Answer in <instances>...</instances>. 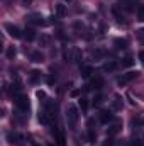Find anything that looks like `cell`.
Wrapping results in <instances>:
<instances>
[{
	"mask_svg": "<svg viewBox=\"0 0 144 146\" xmlns=\"http://www.w3.org/2000/svg\"><path fill=\"white\" fill-rule=\"evenodd\" d=\"M14 102H15V106L22 110V112H27V110H29V99H27V95H24V94H15V95H14Z\"/></svg>",
	"mask_w": 144,
	"mask_h": 146,
	"instance_id": "obj_2",
	"label": "cell"
},
{
	"mask_svg": "<svg viewBox=\"0 0 144 146\" xmlns=\"http://www.w3.org/2000/svg\"><path fill=\"white\" fill-rule=\"evenodd\" d=\"M104 146H114V141H112V138H110V136L104 141Z\"/></svg>",
	"mask_w": 144,
	"mask_h": 146,
	"instance_id": "obj_25",
	"label": "cell"
},
{
	"mask_svg": "<svg viewBox=\"0 0 144 146\" xmlns=\"http://www.w3.org/2000/svg\"><path fill=\"white\" fill-rule=\"evenodd\" d=\"M65 2H70V0H65Z\"/></svg>",
	"mask_w": 144,
	"mask_h": 146,
	"instance_id": "obj_34",
	"label": "cell"
},
{
	"mask_svg": "<svg viewBox=\"0 0 144 146\" xmlns=\"http://www.w3.org/2000/svg\"><path fill=\"white\" fill-rule=\"evenodd\" d=\"M92 87L97 88V90H100V88L104 87V78H102V76H95V78L92 80Z\"/></svg>",
	"mask_w": 144,
	"mask_h": 146,
	"instance_id": "obj_8",
	"label": "cell"
},
{
	"mask_svg": "<svg viewBox=\"0 0 144 146\" xmlns=\"http://www.w3.org/2000/svg\"><path fill=\"white\" fill-rule=\"evenodd\" d=\"M37 97H39V99H44V102L48 100V99H46V94H44L42 90H37Z\"/></svg>",
	"mask_w": 144,
	"mask_h": 146,
	"instance_id": "obj_26",
	"label": "cell"
},
{
	"mask_svg": "<svg viewBox=\"0 0 144 146\" xmlns=\"http://www.w3.org/2000/svg\"><path fill=\"white\" fill-rule=\"evenodd\" d=\"M137 19L144 22V5H139V9H137Z\"/></svg>",
	"mask_w": 144,
	"mask_h": 146,
	"instance_id": "obj_23",
	"label": "cell"
},
{
	"mask_svg": "<svg viewBox=\"0 0 144 146\" xmlns=\"http://www.w3.org/2000/svg\"><path fill=\"white\" fill-rule=\"evenodd\" d=\"M114 44H115V48H119V49L127 48V41H126V39H115V41H114Z\"/></svg>",
	"mask_w": 144,
	"mask_h": 146,
	"instance_id": "obj_14",
	"label": "cell"
},
{
	"mask_svg": "<svg viewBox=\"0 0 144 146\" xmlns=\"http://www.w3.org/2000/svg\"><path fill=\"white\" fill-rule=\"evenodd\" d=\"M139 60H141V63L144 65V51H141V53H139Z\"/></svg>",
	"mask_w": 144,
	"mask_h": 146,
	"instance_id": "obj_29",
	"label": "cell"
},
{
	"mask_svg": "<svg viewBox=\"0 0 144 146\" xmlns=\"http://www.w3.org/2000/svg\"><path fill=\"white\" fill-rule=\"evenodd\" d=\"M141 37H143V39H144V31H141Z\"/></svg>",
	"mask_w": 144,
	"mask_h": 146,
	"instance_id": "obj_32",
	"label": "cell"
},
{
	"mask_svg": "<svg viewBox=\"0 0 144 146\" xmlns=\"http://www.w3.org/2000/svg\"><path fill=\"white\" fill-rule=\"evenodd\" d=\"M34 146H39V145H34Z\"/></svg>",
	"mask_w": 144,
	"mask_h": 146,
	"instance_id": "obj_35",
	"label": "cell"
},
{
	"mask_svg": "<svg viewBox=\"0 0 144 146\" xmlns=\"http://www.w3.org/2000/svg\"><path fill=\"white\" fill-rule=\"evenodd\" d=\"M26 19H27V22H31V24H34V26H44V24H46V21H42V17H41L39 14H31V15H27Z\"/></svg>",
	"mask_w": 144,
	"mask_h": 146,
	"instance_id": "obj_5",
	"label": "cell"
},
{
	"mask_svg": "<svg viewBox=\"0 0 144 146\" xmlns=\"http://www.w3.org/2000/svg\"><path fill=\"white\" fill-rule=\"evenodd\" d=\"M37 41H39V46L46 48V46H49V42H51V37L48 36V34H41V37H39Z\"/></svg>",
	"mask_w": 144,
	"mask_h": 146,
	"instance_id": "obj_10",
	"label": "cell"
},
{
	"mask_svg": "<svg viewBox=\"0 0 144 146\" xmlns=\"http://www.w3.org/2000/svg\"><path fill=\"white\" fill-rule=\"evenodd\" d=\"M31 60H32L34 63H42L44 56L41 54V51H32V53H31Z\"/></svg>",
	"mask_w": 144,
	"mask_h": 146,
	"instance_id": "obj_11",
	"label": "cell"
},
{
	"mask_svg": "<svg viewBox=\"0 0 144 146\" xmlns=\"http://www.w3.org/2000/svg\"><path fill=\"white\" fill-rule=\"evenodd\" d=\"M136 76H137V72H127V73H124L122 76H119V78H117V85H119V87H124V85H127L129 82H132Z\"/></svg>",
	"mask_w": 144,
	"mask_h": 146,
	"instance_id": "obj_4",
	"label": "cell"
},
{
	"mask_svg": "<svg viewBox=\"0 0 144 146\" xmlns=\"http://www.w3.org/2000/svg\"><path fill=\"white\" fill-rule=\"evenodd\" d=\"M120 127H122V126H120L119 122H117V124H114V126H110V127L107 129V136H114V134H117V133L120 131Z\"/></svg>",
	"mask_w": 144,
	"mask_h": 146,
	"instance_id": "obj_12",
	"label": "cell"
},
{
	"mask_svg": "<svg viewBox=\"0 0 144 146\" xmlns=\"http://www.w3.org/2000/svg\"><path fill=\"white\" fill-rule=\"evenodd\" d=\"M24 37H26L27 41H34V39H36V31H34L32 27H26V29H24Z\"/></svg>",
	"mask_w": 144,
	"mask_h": 146,
	"instance_id": "obj_6",
	"label": "cell"
},
{
	"mask_svg": "<svg viewBox=\"0 0 144 146\" xmlns=\"http://www.w3.org/2000/svg\"><path fill=\"white\" fill-rule=\"evenodd\" d=\"M56 145L58 146H66V143H65V134H63V133H58V136H56Z\"/></svg>",
	"mask_w": 144,
	"mask_h": 146,
	"instance_id": "obj_18",
	"label": "cell"
},
{
	"mask_svg": "<svg viewBox=\"0 0 144 146\" xmlns=\"http://www.w3.org/2000/svg\"><path fill=\"white\" fill-rule=\"evenodd\" d=\"M56 14H58L59 17H65V15L68 14L66 5H65V3H56Z\"/></svg>",
	"mask_w": 144,
	"mask_h": 146,
	"instance_id": "obj_7",
	"label": "cell"
},
{
	"mask_svg": "<svg viewBox=\"0 0 144 146\" xmlns=\"http://www.w3.org/2000/svg\"><path fill=\"white\" fill-rule=\"evenodd\" d=\"M49 146H53V145H49Z\"/></svg>",
	"mask_w": 144,
	"mask_h": 146,
	"instance_id": "obj_36",
	"label": "cell"
},
{
	"mask_svg": "<svg viewBox=\"0 0 144 146\" xmlns=\"http://www.w3.org/2000/svg\"><path fill=\"white\" fill-rule=\"evenodd\" d=\"M5 54H7V58H9V60H14V58H15V54H17V51H15V48H14V46H9Z\"/></svg>",
	"mask_w": 144,
	"mask_h": 146,
	"instance_id": "obj_15",
	"label": "cell"
},
{
	"mask_svg": "<svg viewBox=\"0 0 144 146\" xmlns=\"http://www.w3.org/2000/svg\"><path fill=\"white\" fill-rule=\"evenodd\" d=\"M7 139H9V143H17V139H20V136L15 134V133H9L7 134Z\"/></svg>",
	"mask_w": 144,
	"mask_h": 146,
	"instance_id": "obj_19",
	"label": "cell"
},
{
	"mask_svg": "<svg viewBox=\"0 0 144 146\" xmlns=\"http://www.w3.org/2000/svg\"><path fill=\"white\" fill-rule=\"evenodd\" d=\"M131 146H144V143H143V141H139V139H136V141H132V143H131Z\"/></svg>",
	"mask_w": 144,
	"mask_h": 146,
	"instance_id": "obj_28",
	"label": "cell"
},
{
	"mask_svg": "<svg viewBox=\"0 0 144 146\" xmlns=\"http://www.w3.org/2000/svg\"><path fill=\"white\" fill-rule=\"evenodd\" d=\"M80 107H81L83 110H87V107H88V102H87V99H83V97L80 99Z\"/></svg>",
	"mask_w": 144,
	"mask_h": 146,
	"instance_id": "obj_24",
	"label": "cell"
},
{
	"mask_svg": "<svg viewBox=\"0 0 144 146\" xmlns=\"http://www.w3.org/2000/svg\"><path fill=\"white\" fill-rule=\"evenodd\" d=\"M114 109L115 110L122 109V100H120V97H115V100H114Z\"/></svg>",
	"mask_w": 144,
	"mask_h": 146,
	"instance_id": "obj_22",
	"label": "cell"
},
{
	"mask_svg": "<svg viewBox=\"0 0 144 146\" xmlns=\"http://www.w3.org/2000/svg\"><path fill=\"white\" fill-rule=\"evenodd\" d=\"M117 68V65L114 63V61H107L105 65H104V72H114Z\"/></svg>",
	"mask_w": 144,
	"mask_h": 146,
	"instance_id": "obj_17",
	"label": "cell"
},
{
	"mask_svg": "<svg viewBox=\"0 0 144 146\" xmlns=\"http://www.w3.org/2000/svg\"><path fill=\"white\" fill-rule=\"evenodd\" d=\"M114 117H112V114L110 112H107V110H102L100 112V122H104V124H107V122H110Z\"/></svg>",
	"mask_w": 144,
	"mask_h": 146,
	"instance_id": "obj_9",
	"label": "cell"
},
{
	"mask_svg": "<svg viewBox=\"0 0 144 146\" xmlns=\"http://www.w3.org/2000/svg\"><path fill=\"white\" fill-rule=\"evenodd\" d=\"M48 115H49L48 112H42V114H39V122H41V124H44V126H48V124H49V119H48Z\"/></svg>",
	"mask_w": 144,
	"mask_h": 146,
	"instance_id": "obj_16",
	"label": "cell"
},
{
	"mask_svg": "<svg viewBox=\"0 0 144 146\" xmlns=\"http://www.w3.org/2000/svg\"><path fill=\"white\" fill-rule=\"evenodd\" d=\"M80 95V90H73L71 92V97H78Z\"/></svg>",
	"mask_w": 144,
	"mask_h": 146,
	"instance_id": "obj_30",
	"label": "cell"
},
{
	"mask_svg": "<svg viewBox=\"0 0 144 146\" xmlns=\"http://www.w3.org/2000/svg\"><path fill=\"white\" fill-rule=\"evenodd\" d=\"M24 2H27V3H29V2H32V0H24Z\"/></svg>",
	"mask_w": 144,
	"mask_h": 146,
	"instance_id": "obj_33",
	"label": "cell"
},
{
	"mask_svg": "<svg viewBox=\"0 0 144 146\" xmlns=\"http://www.w3.org/2000/svg\"><path fill=\"white\" fill-rule=\"evenodd\" d=\"M134 65V58L132 56H126L124 61H122V66H132Z\"/></svg>",
	"mask_w": 144,
	"mask_h": 146,
	"instance_id": "obj_20",
	"label": "cell"
},
{
	"mask_svg": "<svg viewBox=\"0 0 144 146\" xmlns=\"http://www.w3.org/2000/svg\"><path fill=\"white\" fill-rule=\"evenodd\" d=\"M48 83L53 85V83H54V78H53V76H48Z\"/></svg>",
	"mask_w": 144,
	"mask_h": 146,
	"instance_id": "obj_31",
	"label": "cell"
},
{
	"mask_svg": "<svg viewBox=\"0 0 144 146\" xmlns=\"http://www.w3.org/2000/svg\"><path fill=\"white\" fill-rule=\"evenodd\" d=\"M78 117H80V114H78V107H76V106H73V104H70V106H68V109H66V119H68V124H70L71 127L76 126Z\"/></svg>",
	"mask_w": 144,
	"mask_h": 146,
	"instance_id": "obj_1",
	"label": "cell"
},
{
	"mask_svg": "<svg viewBox=\"0 0 144 146\" xmlns=\"http://www.w3.org/2000/svg\"><path fill=\"white\" fill-rule=\"evenodd\" d=\"M39 76H41V73L34 70V72H31V83H36L37 80H39Z\"/></svg>",
	"mask_w": 144,
	"mask_h": 146,
	"instance_id": "obj_21",
	"label": "cell"
},
{
	"mask_svg": "<svg viewBox=\"0 0 144 146\" xmlns=\"http://www.w3.org/2000/svg\"><path fill=\"white\" fill-rule=\"evenodd\" d=\"M3 27H5V31L9 33V36H10V37H14V39H20V37L24 36V34H22V31H20V29H19L17 26L10 24V22H7V24H5Z\"/></svg>",
	"mask_w": 144,
	"mask_h": 146,
	"instance_id": "obj_3",
	"label": "cell"
},
{
	"mask_svg": "<svg viewBox=\"0 0 144 146\" xmlns=\"http://www.w3.org/2000/svg\"><path fill=\"white\" fill-rule=\"evenodd\" d=\"M92 73H93V68H92V66H83V68H81V76H83V78H90Z\"/></svg>",
	"mask_w": 144,
	"mask_h": 146,
	"instance_id": "obj_13",
	"label": "cell"
},
{
	"mask_svg": "<svg viewBox=\"0 0 144 146\" xmlns=\"http://www.w3.org/2000/svg\"><path fill=\"white\" fill-rule=\"evenodd\" d=\"M95 136H97V134L90 129V131H88V139H90V141H95Z\"/></svg>",
	"mask_w": 144,
	"mask_h": 146,
	"instance_id": "obj_27",
	"label": "cell"
}]
</instances>
